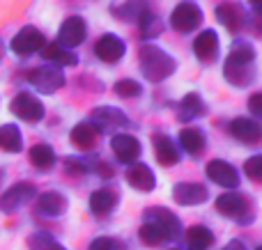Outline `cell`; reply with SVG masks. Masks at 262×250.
<instances>
[{"label": "cell", "mask_w": 262, "mask_h": 250, "mask_svg": "<svg viewBox=\"0 0 262 250\" xmlns=\"http://www.w3.org/2000/svg\"><path fill=\"white\" fill-rule=\"evenodd\" d=\"M223 76L230 85L246 87L255 81L258 69H255V48L249 41H235L223 64Z\"/></svg>", "instance_id": "cell-1"}, {"label": "cell", "mask_w": 262, "mask_h": 250, "mask_svg": "<svg viewBox=\"0 0 262 250\" xmlns=\"http://www.w3.org/2000/svg\"><path fill=\"white\" fill-rule=\"evenodd\" d=\"M138 64L140 73L147 78L149 83H161L168 76H172L177 69V62L172 55H168L163 48H159L157 44H145L138 51Z\"/></svg>", "instance_id": "cell-2"}, {"label": "cell", "mask_w": 262, "mask_h": 250, "mask_svg": "<svg viewBox=\"0 0 262 250\" xmlns=\"http://www.w3.org/2000/svg\"><path fill=\"white\" fill-rule=\"evenodd\" d=\"M216 211L221 216H226V218H232L242 225L253 220V205H251V200L235 191L221 193V195L216 197Z\"/></svg>", "instance_id": "cell-3"}, {"label": "cell", "mask_w": 262, "mask_h": 250, "mask_svg": "<svg viewBox=\"0 0 262 250\" xmlns=\"http://www.w3.org/2000/svg\"><path fill=\"white\" fill-rule=\"evenodd\" d=\"M28 81H30L32 87H35L37 92H41V94H55L60 87H64L67 78H64V73L60 71L58 67L44 64V67L32 69V71L28 73Z\"/></svg>", "instance_id": "cell-4"}, {"label": "cell", "mask_w": 262, "mask_h": 250, "mask_svg": "<svg viewBox=\"0 0 262 250\" xmlns=\"http://www.w3.org/2000/svg\"><path fill=\"white\" fill-rule=\"evenodd\" d=\"M9 110H12L18 119H23V122H28V124L41 122L44 113H46L44 104H41L37 96H32L30 92H18L12 99V104H9Z\"/></svg>", "instance_id": "cell-5"}, {"label": "cell", "mask_w": 262, "mask_h": 250, "mask_svg": "<svg viewBox=\"0 0 262 250\" xmlns=\"http://www.w3.org/2000/svg\"><path fill=\"white\" fill-rule=\"evenodd\" d=\"M200 23H203V12L193 3H180L170 14V28L182 35L198 30Z\"/></svg>", "instance_id": "cell-6"}, {"label": "cell", "mask_w": 262, "mask_h": 250, "mask_svg": "<svg viewBox=\"0 0 262 250\" xmlns=\"http://www.w3.org/2000/svg\"><path fill=\"white\" fill-rule=\"evenodd\" d=\"M35 195H37L35 184H28V182L14 184L12 188H7V191L0 195V211L12 214V211H16L18 207H23L26 202H30Z\"/></svg>", "instance_id": "cell-7"}, {"label": "cell", "mask_w": 262, "mask_h": 250, "mask_svg": "<svg viewBox=\"0 0 262 250\" xmlns=\"http://www.w3.org/2000/svg\"><path fill=\"white\" fill-rule=\"evenodd\" d=\"M90 124H95L97 131H118V129H127L131 122L120 108H113V106H99V108L92 110V122Z\"/></svg>", "instance_id": "cell-8"}, {"label": "cell", "mask_w": 262, "mask_h": 250, "mask_svg": "<svg viewBox=\"0 0 262 250\" xmlns=\"http://www.w3.org/2000/svg\"><path fill=\"white\" fill-rule=\"evenodd\" d=\"M88 37V26L81 16H69L64 18V23L60 26L58 32V41L55 44L62 46V48H74V46H81Z\"/></svg>", "instance_id": "cell-9"}, {"label": "cell", "mask_w": 262, "mask_h": 250, "mask_svg": "<svg viewBox=\"0 0 262 250\" xmlns=\"http://www.w3.org/2000/svg\"><path fill=\"white\" fill-rule=\"evenodd\" d=\"M44 44H46L44 35H41L37 28L26 26V28H21V30L14 35L12 51L23 58V55H32V53H37V51H41V48H44Z\"/></svg>", "instance_id": "cell-10"}, {"label": "cell", "mask_w": 262, "mask_h": 250, "mask_svg": "<svg viewBox=\"0 0 262 250\" xmlns=\"http://www.w3.org/2000/svg\"><path fill=\"white\" fill-rule=\"evenodd\" d=\"M111 152L120 163L134 165L140 156V142L138 138L129 136V133H118V136L111 138Z\"/></svg>", "instance_id": "cell-11"}, {"label": "cell", "mask_w": 262, "mask_h": 250, "mask_svg": "<svg viewBox=\"0 0 262 250\" xmlns=\"http://www.w3.org/2000/svg\"><path fill=\"white\" fill-rule=\"evenodd\" d=\"M124 53H127L124 41L120 39L118 35H111V32L101 35L99 39H97V44H95V55L101 60V62H106V64L120 62V60L124 58Z\"/></svg>", "instance_id": "cell-12"}, {"label": "cell", "mask_w": 262, "mask_h": 250, "mask_svg": "<svg viewBox=\"0 0 262 250\" xmlns=\"http://www.w3.org/2000/svg\"><path fill=\"white\" fill-rule=\"evenodd\" d=\"M207 197H209L207 186L195 184V182H180V184H175V188H172V200L182 207L203 205V202H207Z\"/></svg>", "instance_id": "cell-13"}, {"label": "cell", "mask_w": 262, "mask_h": 250, "mask_svg": "<svg viewBox=\"0 0 262 250\" xmlns=\"http://www.w3.org/2000/svg\"><path fill=\"white\" fill-rule=\"evenodd\" d=\"M205 172H207V177L212 179L214 184H219L221 188H237L239 186V174H237V170L221 159L209 161Z\"/></svg>", "instance_id": "cell-14"}, {"label": "cell", "mask_w": 262, "mask_h": 250, "mask_svg": "<svg viewBox=\"0 0 262 250\" xmlns=\"http://www.w3.org/2000/svg\"><path fill=\"white\" fill-rule=\"evenodd\" d=\"M230 133L235 140L244 142V145H258L262 138V129L253 117H237L230 122Z\"/></svg>", "instance_id": "cell-15"}, {"label": "cell", "mask_w": 262, "mask_h": 250, "mask_svg": "<svg viewBox=\"0 0 262 250\" xmlns=\"http://www.w3.org/2000/svg\"><path fill=\"white\" fill-rule=\"evenodd\" d=\"M143 220H149V223H157L159 228H163L168 232V237L175 239L177 234L182 232V223L170 209H163V207H152V209H145Z\"/></svg>", "instance_id": "cell-16"}, {"label": "cell", "mask_w": 262, "mask_h": 250, "mask_svg": "<svg viewBox=\"0 0 262 250\" xmlns=\"http://www.w3.org/2000/svg\"><path fill=\"white\" fill-rule=\"evenodd\" d=\"M193 53L203 62H214L219 58V35L214 30H203L193 41Z\"/></svg>", "instance_id": "cell-17"}, {"label": "cell", "mask_w": 262, "mask_h": 250, "mask_svg": "<svg viewBox=\"0 0 262 250\" xmlns=\"http://www.w3.org/2000/svg\"><path fill=\"white\" fill-rule=\"evenodd\" d=\"M127 184L140 193H149L157 186V177H154V172L145 163H134L127 170Z\"/></svg>", "instance_id": "cell-18"}, {"label": "cell", "mask_w": 262, "mask_h": 250, "mask_svg": "<svg viewBox=\"0 0 262 250\" xmlns=\"http://www.w3.org/2000/svg\"><path fill=\"white\" fill-rule=\"evenodd\" d=\"M216 18H219V23H223L230 32H237L244 28L246 12L242 9V5H237V3H221L216 7Z\"/></svg>", "instance_id": "cell-19"}, {"label": "cell", "mask_w": 262, "mask_h": 250, "mask_svg": "<svg viewBox=\"0 0 262 250\" xmlns=\"http://www.w3.org/2000/svg\"><path fill=\"white\" fill-rule=\"evenodd\" d=\"M154 156H157V161L161 165H166V168L177 165L182 159V154L177 152V145L170 140V136H163V133L154 136Z\"/></svg>", "instance_id": "cell-20"}, {"label": "cell", "mask_w": 262, "mask_h": 250, "mask_svg": "<svg viewBox=\"0 0 262 250\" xmlns=\"http://www.w3.org/2000/svg\"><path fill=\"white\" fill-rule=\"evenodd\" d=\"M97 138H99V131H97V127L95 124H90V122L76 124V127L72 129V133H69L72 145L78 147V149H92L95 142H97Z\"/></svg>", "instance_id": "cell-21"}, {"label": "cell", "mask_w": 262, "mask_h": 250, "mask_svg": "<svg viewBox=\"0 0 262 250\" xmlns=\"http://www.w3.org/2000/svg\"><path fill=\"white\" fill-rule=\"evenodd\" d=\"M37 209L46 216H62L67 211V197L58 191H49V193H41L37 197Z\"/></svg>", "instance_id": "cell-22"}, {"label": "cell", "mask_w": 262, "mask_h": 250, "mask_svg": "<svg viewBox=\"0 0 262 250\" xmlns=\"http://www.w3.org/2000/svg\"><path fill=\"white\" fill-rule=\"evenodd\" d=\"M205 101L200 99V94H195V92H189V94H184V99L180 101V106H177V117L182 119V122H191V119L200 117V115H205Z\"/></svg>", "instance_id": "cell-23"}, {"label": "cell", "mask_w": 262, "mask_h": 250, "mask_svg": "<svg viewBox=\"0 0 262 250\" xmlns=\"http://www.w3.org/2000/svg\"><path fill=\"white\" fill-rule=\"evenodd\" d=\"M115 205H118V193L111 191V188H99L90 195V211L95 216L111 214Z\"/></svg>", "instance_id": "cell-24"}, {"label": "cell", "mask_w": 262, "mask_h": 250, "mask_svg": "<svg viewBox=\"0 0 262 250\" xmlns=\"http://www.w3.org/2000/svg\"><path fill=\"white\" fill-rule=\"evenodd\" d=\"M41 58L44 60H49L51 62V67H74V64L78 62V58L72 53V51H67V48H62V46H58V44H49V46H44L41 48Z\"/></svg>", "instance_id": "cell-25"}, {"label": "cell", "mask_w": 262, "mask_h": 250, "mask_svg": "<svg viewBox=\"0 0 262 250\" xmlns=\"http://www.w3.org/2000/svg\"><path fill=\"white\" fill-rule=\"evenodd\" d=\"M186 248L189 250H209L214 246V234L212 230L203 228V225H193L186 230Z\"/></svg>", "instance_id": "cell-26"}, {"label": "cell", "mask_w": 262, "mask_h": 250, "mask_svg": "<svg viewBox=\"0 0 262 250\" xmlns=\"http://www.w3.org/2000/svg\"><path fill=\"white\" fill-rule=\"evenodd\" d=\"M180 145L186 154L191 156H200V152L205 149V136L200 129L195 127H186L180 131Z\"/></svg>", "instance_id": "cell-27"}, {"label": "cell", "mask_w": 262, "mask_h": 250, "mask_svg": "<svg viewBox=\"0 0 262 250\" xmlns=\"http://www.w3.org/2000/svg\"><path fill=\"white\" fill-rule=\"evenodd\" d=\"M58 161L53 147L46 145V142H37V145L30 147V163L35 165L37 170H51Z\"/></svg>", "instance_id": "cell-28"}, {"label": "cell", "mask_w": 262, "mask_h": 250, "mask_svg": "<svg viewBox=\"0 0 262 250\" xmlns=\"http://www.w3.org/2000/svg\"><path fill=\"white\" fill-rule=\"evenodd\" d=\"M23 147V138L16 124H3L0 127V149L9 152V154H18Z\"/></svg>", "instance_id": "cell-29"}, {"label": "cell", "mask_w": 262, "mask_h": 250, "mask_svg": "<svg viewBox=\"0 0 262 250\" xmlns=\"http://www.w3.org/2000/svg\"><path fill=\"white\" fill-rule=\"evenodd\" d=\"M138 234H140V239H143V243H147V246H152V248H159L166 241H172V239L168 237L166 230L159 228L157 223H149V220H143Z\"/></svg>", "instance_id": "cell-30"}, {"label": "cell", "mask_w": 262, "mask_h": 250, "mask_svg": "<svg viewBox=\"0 0 262 250\" xmlns=\"http://www.w3.org/2000/svg\"><path fill=\"white\" fill-rule=\"evenodd\" d=\"M138 28H140V35L145 37V39H152V37H157V35H161V30H163V26H161V21H159V16L154 12H149V9H145L143 14L138 16Z\"/></svg>", "instance_id": "cell-31"}, {"label": "cell", "mask_w": 262, "mask_h": 250, "mask_svg": "<svg viewBox=\"0 0 262 250\" xmlns=\"http://www.w3.org/2000/svg\"><path fill=\"white\" fill-rule=\"evenodd\" d=\"M28 248L30 250H67L62 243H58L49 232H35L28 237Z\"/></svg>", "instance_id": "cell-32"}, {"label": "cell", "mask_w": 262, "mask_h": 250, "mask_svg": "<svg viewBox=\"0 0 262 250\" xmlns=\"http://www.w3.org/2000/svg\"><path fill=\"white\" fill-rule=\"evenodd\" d=\"M115 94L122 96V99H136V96L143 94V85H140L138 81H134V78H122V81H118L113 85Z\"/></svg>", "instance_id": "cell-33"}, {"label": "cell", "mask_w": 262, "mask_h": 250, "mask_svg": "<svg viewBox=\"0 0 262 250\" xmlns=\"http://www.w3.org/2000/svg\"><path fill=\"white\" fill-rule=\"evenodd\" d=\"M145 0H129L124 7H118V9H113V14L115 16H120L122 21H138V16L145 12Z\"/></svg>", "instance_id": "cell-34"}, {"label": "cell", "mask_w": 262, "mask_h": 250, "mask_svg": "<svg viewBox=\"0 0 262 250\" xmlns=\"http://www.w3.org/2000/svg\"><path fill=\"white\" fill-rule=\"evenodd\" d=\"M88 250H127V246L115 237H97Z\"/></svg>", "instance_id": "cell-35"}, {"label": "cell", "mask_w": 262, "mask_h": 250, "mask_svg": "<svg viewBox=\"0 0 262 250\" xmlns=\"http://www.w3.org/2000/svg\"><path fill=\"white\" fill-rule=\"evenodd\" d=\"M244 172H246V177H251L253 182H260L262 179V154H255V156H251V159L246 161Z\"/></svg>", "instance_id": "cell-36"}, {"label": "cell", "mask_w": 262, "mask_h": 250, "mask_svg": "<svg viewBox=\"0 0 262 250\" xmlns=\"http://www.w3.org/2000/svg\"><path fill=\"white\" fill-rule=\"evenodd\" d=\"M249 110L253 117H262V94L260 92H255V94H251L249 99Z\"/></svg>", "instance_id": "cell-37"}, {"label": "cell", "mask_w": 262, "mask_h": 250, "mask_svg": "<svg viewBox=\"0 0 262 250\" xmlns=\"http://www.w3.org/2000/svg\"><path fill=\"white\" fill-rule=\"evenodd\" d=\"M223 250H246V246H244L242 241H237V239H235V241L226 243V248H223Z\"/></svg>", "instance_id": "cell-38"}, {"label": "cell", "mask_w": 262, "mask_h": 250, "mask_svg": "<svg viewBox=\"0 0 262 250\" xmlns=\"http://www.w3.org/2000/svg\"><path fill=\"white\" fill-rule=\"evenodd\" d=\"M99 174H101V177L108 179V177H113V170H111L106 163H99Z\"/></svg>", "instance_id": "cell-39"}, {"label": "cell", "mask_w": 262, "mask_h": 250, "mask_svg": "<svg viewBox=\"0 0 262 250\" xmlns=\"http://www.w3.org/2000/svg\"><path fill=\"white\" fill-rule=\"evenodd\" d=\"M251 5H253L255 9H260L262 7V0H251Z\"/></svg>", "instance_id": "cell-40"}, {"label": "cell", "mask_w": 262, "mask_h": 250, "mask_svg": "<svg viewBox=\"0 0 262 250\" xmlns=\"http://www.w3.org/2000/svg\"><path fill=\"white\" fill-rule=\"evenodd\" d=\"M255 250H262V248H260V246H258V248H255Z\"/></svg>", "instance_id": "cell-41"}, {"label": "cell", "mask_w": 262, "mask_h": 250, "mask_svg": "<svg viewBox=\"0 0 262 250\" xmlns=\"http://www.w3.org/2000/svg\"><path fill=\"white\" fill-rule=\"evenodd\" d=\"M172 250H180V248H172Z\"/></svg>", "instance_id": "cell-42"}]
</instances>
